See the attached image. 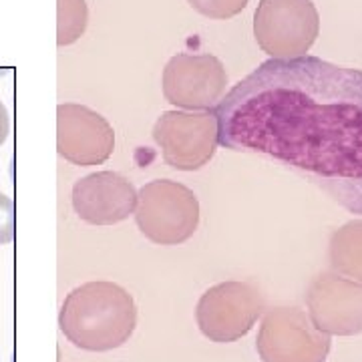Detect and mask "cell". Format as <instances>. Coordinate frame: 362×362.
Listing matches in <instances>:
<instances>
[{"label":"cell","instance_id":"cell-8","mask_svg":"<svg viewBox=\"0 0 362 362\" xmlns=\"http://www.w3.org/2000/svg\"><path fill=\"white\" fill-rule=\"evenodd\" d=\"M228 73L214 54H175L163 69V97L187 111H209L220 103Z\"/></svg>","mask_w":362,"mask_h":362},{"label":"cell","instance_id":"cell-5","mask_svg":"<svg viewBox=\"0 0 362 362\" xmlns=\"http://www.w3.org/2000/svg\"><path fill=\"white\" fill-rule=\"evenodd\" d=\"M264 312V298L250 282H221L211 286L197 302L195 320L211 342H235L244 338Z\"/></svg>","mask_w":362,"mask_h":362},{"label":"cell","instance_id":"cell-3","mask_svg":"<svg viewBox=\"0 0 362 362\" xmlns=\"http://www.w3.org/2000/svg\"><path fill=\"white\" fill-rule=\"evenodd\" d=\"M133 214L139 232L159 246L187 242L199 226V202L195 194L171 180L145 183L137 192Z\"/></svg>","mask_w":362,"mask_h":362},{"label":"cell","instance_id":"cell-13","mask_svg":"<svg viewBox=\"0 0 362 362\" xmlns=\"http://www.w3.org/2000/svg\"><path fill=\"white\" fill-rule=\"evenodd\" d=\"M89 23L85 0H57V45L66 47L77 42Z\"/></svg>","mask_w":362,"mask_h":362},{"label":"cell","instance_id":"cell-15","mask_svg":"<svg viewBox=\"0 0 362 362\" xmlns=\"http://www.w3.org/2000/svg\"><path fill=\"white\" fill-rule=\"evenodd\" d=\"M14 235V207L8 195L0 194V246L13 242Z\"/></svg>","mask_w":362,"mask_h":362},{"label":"cell","instance_id":"cell-9","mask_svg":"<svg viewBox=\"0 0 362 362\" xmlns=\"http://www.w3.org/2000/svg\"><path fill=\"white\" fill-rule=\"evenodd\" d=\"M306 306L312 324L328 337L362 332V282L324 272L308 286Z\"/></svg>","mask_w":362,"mask_h":362},{"label":"cell","instance_id":"cell-11","mask_svg":"<svg viewBox=\"0 0 362 362\" xmlns=\"http://www.w3.org/2000/svg\"><path fill=\"white\" fill-rule=\"evenodd\" d=\"M73 207L90 226H113L135 211L137 189L115 171H97L75 183Z\"/></svg>","mask_w":362,"mask_h":362},{"label":"cell","instance_id":"cell-2","mask_svg":"<svg viewBox=\"0 0 362 362\" xmlns=\"http://www.w3.org/2000/svg\"><path fill=\"white\" fill-rule=\"evenodd\" d=\"M59 326L77 349L107 352L123 346L137 326V306L113 282H87L65 298Z\"/></svg>","mask_w":362,"mask_h":362},{"label":"cell","instance_id":"cell-1","mask_svg":"<svg viewBox=\"0 0 362 362\" xmlns=\"http://www.w3.org/2000/svg\"><path fill=\"white\" fill-rule=\"evenodd\" d=\"M211 111L226 149L274 157L362 214V71L270 59Z\"/></svg>","mask_w":362,"mask_h":362},{"label":"cell","instance_id":"cell-4","mask_svg":"<svg viewBox=\"0 0 362 362\" xmlns=\"http://www.w3.org/2000/svg\"><path fill=\"white\" fill-rule=\"evenodd\" d=\"M320 33V14L312 0H259L254 37L274 61L306 57Z\"/></svg>","mask_w":362,"mask_h":362},{"label":"cell","instance_id":"cell-10","mask_svg":"<svg viewBox=\"0 0 362 362\" xmlns=\"http://www.w3.org/2000/svg\"><path fill=\"white\" fill-rule=\"evenodd\" d=\"M115 149L111 123L85 105L63 103L57 109V151L73 165H101Z\"/></svg>","mask_w":362,"mask_h":362},{"label":"cell","instance_id":"cell-14","mask_svg":"<svg viewBox=\"0 0 362 362\" xmlns=\"http://www.w3.org/2000/svg\"><path fill=\"white\" fill-rule=\"evenodd\" d=\"M192 8L214 21H226L240 14L247 6L250 0H187Z\"/></svg>","mask_w":362,"mask_h":362},{"label":"cell","instance_id":"cell-12","mask_svg":"<svg viewBox=\"0 0 362 362\" xmlns=\"http://www.w3.org/2000/svg\"><path fill=\"white\" fill-rule=\"evenodd\" d=\"M328 258L337 274L362 282V220L349 221L332 233Z\"/></svg>","mask_w":362,"mask_h":362},{"label":"cell","instance_id":"cell-6","mask_svg":"<svg viewBox=\"0 0 362 362\" xmlns=\"http://www.w3.org/2000/svg\"><path fill=\"white\" fill-rule=\"evenodd\" d=\"M163 161L180 171H197L214 157L220 145L218 117L209 111H168L153 127Z\"/></svg>","mask_w":362,"mask_h":362},{"label":"cell","instance_id":"cell-16","mask_svg":"<svg viewBox=\"0 0 362 362\" xmlns=\"http://www.w3.org/2000/svg\"><path fill=\"white\" fill-rule=\"evenodd\" d=\"M8 133H11V119H8V111H6V107H4L2 101H0V145L6 141Z\"/></svg>","mask_w":362,"mask_h":362},{"label":"cell","instance_id":"cell-7","mask_svg":"<svg viewBox=\"0 0 362 362\" xmlns=\"http://www.w3.org/2000/svg\"><path fill=\"white\" fill-rule=\"evenodd\" d=\"M256 349L262 362H326L330 337L312 324L306 312L282 306L264 316Z\"/></svg>","mask_w":362,"mask_h":362}]
</instances>
